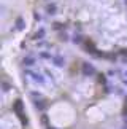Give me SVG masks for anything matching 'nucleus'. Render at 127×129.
I'll return each mask as SVG.
<instances>
[{
  "label": "nucleus",
  "mask_w": 127,
  "mask_h": 129,
  "mask_svg": "<svg viewBox=\"0 0 127 129\" xmlns=\"http://www.w3.org/2000/svg\"><path fill=\"white\" fill-rule=\"evenodd\" d=\"M13 112L19 116V120H21L24 124H27V116H24V110H22V99H16V101L13 102Z\"/></svg>",
  "instance_id": "nucleus-1"
},
{
  "label": "nucleus",
  "mask_w": 127,
  "mask_h": 129,
  "mask_svg": "<svg viewBox=\"0 0 127 129\" xmlns=\"http://www.w3.org/2000/svg\"><path fill=\"white\" fill-rule=\"evenodd\" d=\"M81 72H83V75H84V77H92V75H95V73H97L95 67L92 66V64H89V62H84V64H83Z\"/></svg>",
  "instance_id": "nucleus-2"
},
{
  "label": "nucleus",
  "mask_w": 127,
  "mask_h": 129,
  "mask_svg": "<svg viewBox=\"0 0 127 129\" xmlns=\"http://www.w3.org/2000/svg\"><path fill=\"white\" fill-rule=\"evenodd\" d=\"M29 75H30L32 78H33V81H37V83H40V85H43L45 83V78H43L40 73H35V72H27Z\"/></svg>",
  "instance_id": "nucleus-3"
},
{
  "label": "nucleus",
  "mask_w": 127,
  "mask_h": 129,
  "mask_svg": "<svg viewBox=\"0 0 127 129\" xmlns=\"http://www.w3.org/2000/svg\"><path fill=\"white\" fill-rule=\"evenodd\" d=\"M52 62H54V66H57V67L65 66V59H64L62 56H52Z\"/></svg>",
  "instance_id": "nucleus-4"
},
{
  "label": "nucleus",
  "mask_w": 127,
  "mask_h": 129,
  "mask_svg": "<svg viewBox=\"0 0 127 129\" xmlns=\"http://www.w3.org/2000/svg\"><path fill=\"white\" fill-rule=\"evenodd\" d=\"M33 64H35V57H32V56H27V57L22 59V66L24 67H30Z\"/></svg>",
  "instance_id": "nucleus-5"
},
{
  "label": "nucleus",
  "mask_w": 127,
  "mask_h": 129,
  "mask_svg": "<svg viewBox=\"0 0 127 129\" xmlns=\"http://www.w3.org/2000/svg\"><path fill=\"white\" fill-rule=\"evenodd\" d=\"M46 13H48V14H56V13H57V5H56V3L46 5Z\"/></svg>",
  "instance_id": "nucleus-6"
},
{
  "label": "nucleus",
  "mask_w": 127,
  "mask_h": 129,
  "mask_svg": "<svg viewBox=\"0 0 127 129\" xmlns=\"http://www.w3.org/2000/svg\"><path fill=\"white\" fill-rule=\"evenodd\" d=\"M33 105H35V108H38V110H45V108H46V102L43 101V99H40V101L37 99V101L33 102Z\"/></svg>",
  "instance_id": "nucleus-7"
},
{
  "label": "nucleus",
  "mask_w": 127,
  "mask_h": 129,
  "mask_svg": "<svg viewBox=\"0 0 127 129\" xmlns=\"http://www.w3.org/2000/svg\"><path fill=\"white\" fill-rule=\"evenodd\" d=\"M46 35V32H45V29H40L38 32H35V35H33V40H41L43 37Z\"/></svg>",
  "instance_id": "nucleus-8"
},
{
  "label": "nucleus",
  "mask_w": 127,
  "mask_h": 129,
  "mask_svg": "<svg viewBox=\"0 0 127 129\" xmlns=\"http://www.w3.org/2000/svg\"><path fill=\"white\" fill-rule=\"evenodd\" d=\"M22 29H24V19L18 18L16 19V30H22Z\"/></svg>",
  "instance_id": "nucleus-9"
},
{
  "label": "nucleus",
  "mask_w": 127,
  "mask_h": 129,
  "mask_svg": "<svg viewBox=\"0 0 127 129\" xmlns=\"http://www.w3.org/2000/svg\"><path fill=\"white\" fill-rule=\"evenodd\" d=\"M73 43H78V45H80V43H83V37L80 35V34H78V35H76V34L73 35Z\"/></svg>",
  "instance_id": "nucleus-10"
},
{
  "label": "nucleus",
  "mask_w": 127,
  "mask_h": 129,
  "mask_svg": "<svg viewBox=\"0 0 127 129\" xmlns=\"http://www.w3.org/2000/svg\"><path fill=\"white\" fill-rule=\"evenodd\" d=\"M62 27H65V26H64L62 22H56V24H54V29H56V30H60Z\"/></svg>",
  "instance_id": "nucleus-11"
},
{
  "label": "nucleus",
  "mask_w": 127,
  "mask_h": 129,
  "mask_svg": "<svg viewBox=\"0 0 127 129\" xmlns=\"http://www.w3.org/2000/svg\"><path fill=\"white\" fill-rule=\"evenodd\" d=\"M40 56H41L43 59H52V56H51V54H49V53H41V54H40Z\"/></svg>",
  "instance_id": "nucleus-12"
},
{
  "label": "nucleus",
  "mask_w": 127,
  "mask_h": 129,
  "mask_svg": "<svg viewBox=\"0 0 127 129\" xmlns=\"http://www.w3.org/2000/svg\"><path fill=\"white\" fill-rule=\"evenodd\" d=\"M99 81L105 85V83H106V78H105V75H100V77H99Z\"/></svg>",
  "instance_id": "nucleus-13"
},
{
  "label": "nucleus",
  "mask_w": 127,
  "mask_h": 129,
  "mask_svg": "<svg viewBox=\"0 0 127 129\" xmlns=\"http://www.w3.org/2000/svg\"><path fill=\"white\" fill-rule=\"evenodd\" d=\"M46 129H56V127H51V126H48V127H46Z\"/></svg>",
  "instance_id": "nucleus-14"
},
{
  "label": "nucleus",
  "mask_w": 127,
  "mask_h": 129,
  "mask_svg": "<svg viewBox=\"0 0 127 129\" xmlns=\"http://www.w3.org/2000/svg\"><path fill=\"white\" fill-rule=\"evenodd\" d=\"M124 85H125V86H127V80H124Z\"/></svg>",
  "instance_id": "nucleus-15"
},
{
  "label": "nucleus",
  "mask_w": 127,
  "mask_h": 129,
  "mask_svg": "<svg viewBox=\"0 0 127 129\" xmlns=\"http://www.w3.org/2000/svg\"><path fill=\"white\" fill-rule=\"evenodd\" d=\"M125 129H127V118H125Z\"/></svg>",
  "instance_id": "nucleus-16"
},
{
  "label": "nucleus",
  "mask_w": 127,
  "mask_h": 129,
  "mask_svg": "<svg viewBox=\"0 0 127 129\" xmlns=\"http://www.w3.org/2000/svg\"><path fill=\"white\" fill-rule=\"evenodd\" d=\"M125 104H127V97H125Z\"/></svg>",
  "instance_id": "nucleus-17"
},
{
  "label": "nucleus",
  "mask_w": 127,
  "mask_h": 129,
  "mask_svg": "<svg viewBox=\"0 0 127 129\" xmlns=\"http://www.w3.org/2000/svg\"><path fill=\"white\" fill-rule=\"evenodd\" d=\"M125 75H127V72H125Z\"/></svg>",
  "instance_id": "nucleus-18"
}]
</instances>
